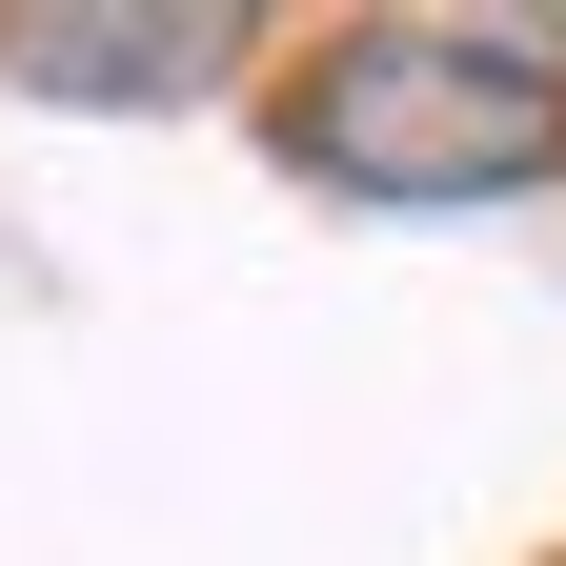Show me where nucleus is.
Masks as SVG:
<instances>
[{"label": "nucleus", "instance_id": "nucleus-1", "mask_svg": "<svg viewBox=\"0 0 566 566\" xmlns=\"http://www.w3.org/2000/svg\"><path fill=\"white\" fill-rule=\"evenodd\" d=\"M263 122H283V163L324 202H385V223L526 202V182H566V41L546 21H424V0H385V21L283 41Z\"/></svg>", "mask_w": 566, "mask_h": 566}, {"label": "nucleus", "instance_id": "nucleus-2", "mask_svg": "<svg viewBox=\"0 0 566 566\" xmlns=\"http://www.w3.org/2000/svg\"><path fill=\"white\" fill-rule=\"evenodd\" d=\"M263 21H223V0H0V82L21 102H202V82H243Z\"/></svg>", "mask_w": 566, "mask_h": 566}]
</instances>
